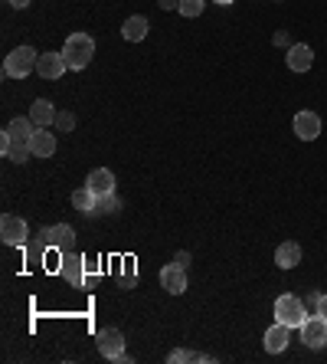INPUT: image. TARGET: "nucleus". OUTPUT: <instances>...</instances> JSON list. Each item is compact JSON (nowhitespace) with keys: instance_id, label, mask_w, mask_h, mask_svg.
Segmentation results:
<instances>
[{"instance_id":"1","label":"nucleus","mask_w":327,"mask_h":364,"mask_svg":"<svg viewBox=\"0 0 327 364\" xmlns=\"http://www.w3.org/2000/svg\"><path fill=\"white\" fill-rule=\"evenodd\" d=\"M62 56H66L69 69H85L95 56V40L89 33H72L66 40V46H62Z\"/></svg>"},{"instance_id":"2","label":"nucleus","mask_w":327,"mask_h":364,"mask_svg":"<svg viewBox=\"0 0 327 364\" xmlns=\"http://www.w3.org/2000/svg\"><path fill=\"white\" fill-rule=\"evenodd\" d=\"M36 60H40V53H36L33 46H17L13 53H7L4 73H7L10 79H26L36 69Z\"/></svg>"},{"instance_id":"3","label":"nucleus","mask_w":327,"mask_h":364,"mask_svg":"<svg viewBox=\"0 0 327 364\" xmlns=\"http://www.w3.org/2000/svg\"><path fill=\"white\" fill-rule=\"evenodd\" d=\"M308 318V309L298 296H278L275 299V322L288 325V328H301V322Z\"/></svg>"},{"instance_id":"4","label":"nucleus","mask_w":327,"mask_h":364,"mask_svg":"<svg viewBox=\"0 0 327 364\" xmlns=\"http://www.w3.org/2000/svg\"><path fill=\"white\" fill-rule=\"evenodd\" d=\"M0 240L7 246H26L30 240V227H26L23 217L17 213H4V220H0Z\"/></svg>"},{"instance_id":"5","label":"nucleus","mask_w":327,"mask_h":364,"mask_svg":"<svg viewBox=\"0 0 327 364\" xmlns=\"http://www.w3.org/2000/svg\"><path fill=\"white\" fill-rule=\"evenodd\" d=\"M99 351L109 361H128L125 355V331L121 328H99Z\"/></svg>"},{"instance_id":"6","label":"nucleus","mask_w":327,"mask_h":364,"mask_svg":"<svg viewBox=\"0 0 327 364\" xmlns=\"http://www.w3.org/2000/svg\"><path fill=\"white\" fill-rule=\"evenodd\" d=\"M301 341L304 348H324L327 345V318L324 315H308L301 322Z\"/></svg>"},{"instance_id":"7","label":"nucleus","mask_w":327,"mask_h":364,"mask_svg":"<svg viewBox=\"0 0 327 364\" xmlns=\"http://www.w3.org/2000/svg\"><path fill=\"white\" fill-rule=\"evenodd\" d=\"M85 256L82 253H62V259H59V276L66 282H72V286H85Z\"/></svg>"},{"instance_id":"8","label":"nucleus","mask_w":327,"mask_h":364,"mask_svg":"<svg viewBox=\"0 0 327 364\" xmlns=\"http://www.w3.org/2000/svg\"><path fill=\"white\" fill-rule=\"evenodd\" d=\"M40 240L46 243V250H72V243H76V230L69 227V223H56V227H50V230H43L40 233Z\"/></svg>"},{"instance_id":"9","label":"nucleus","mask_w":327,"mask_h":364,"mask_svg":"<svg viewBox=\"0 0 327 364\" xmlns=\"http://www.w3.org/2000/svg\"><path fill=\"white\" fill-rule=\"evenodd\" d=\"M66 56L62 53H40V60H36V73H40L43 79H62V73H66Z\"/></svg>"},{"instance_id":"10","label":"nucleus","mask_w":327,"mask_h":364,"mask_svg":"<svg viewBox=\"0 0 327 364\" xmlns=\"http://www.w3.org/2000/svg\"><path fill=\"white\" fill-rule=\"evenodd\" d=\"M294 135L301 141H314L321 135V115L318 112H298L294 115Z\"/></svg>"},{"instance_id":"11","label":"nucleus","mask_w":327,"mask_h":364,"mask_svg":"<svg viewBox=\"0 0 327 364\" xmlns=\"http://www.w3.org/2000/svg\"><path fill=\"white\" fill-rule=\"evenodd\" d=\"M160 286L167 289L170 296H180V292H187V269H180L177 263L164 266V269H160Z\"/></svg>"},{"instance_id":"12","label":"nucleus","mask_w":327,"mask_h":364,"mask_svg":"<svg viewBox=\"0 0 327 364\" xmlns=\"http://www.w3.org/2000/svg\"><path fill=\"white\" fill-rule=\"evenodd\" d=\"M288 69L292 73H308L311 63H314V50L311 46H304V43H294V46H288Z\"/></svg>"},{"instance_id":"13","label":"nucleus","mask_w":327,"mask_h":364,"mask_svg":"<svg viewBox=\"0 0 327 364\" xmlns=\"http://www.w3.org/2000/svg\"><path fill=\"white\" fill-rule=\"evenodd\" d=\"M288 341H292V328L282 322H275L269 331H265V351H269V355H282L288 348Z\"/></svg>"},{"instance_id":"14","label":"nucleus","mask_w":327,"mask_h":364,"mask_svg":"<svg viewBox=\"0 0 327 364\" xmlns=\"http://www.w3.org/2000/svg\"><path fill=\"white\" fill-rule=\"evenodd\" d=\"M30 148H33V158H52L56 154V135L50 128H36L33 138H30Z\"/></svg>"},{"instance_id":"15","label":"nucleus","mask_w":327,"mask_h":364,"mask_svg":"<svg viewBox=\"0 0 327 364\" xmlns=\"http://www.w3.org/2000/svg\"><path fill=\"white\" fill-rule=\"evenodd\" d=\"M85 187H92L95 194H115V174L109 168H95L89 171V178H85Z\"/></svg>"},{"instance_id":"16","label":"nucleus","mask_w":327,"mask_h":364,"mask_svg":"<svg viewBox=\"0 0 327 364\" xmlns=\"http://www.w3.org/2000/svg\"><path fill=\"white\" fill-rule=\"evenodd\" d=\"M36 132V122L26 115V119H13L7 122V128H4V138H13V141H30Z\"/></svg>"},{"instance_id":"17","label":"nucleus","mask_w":327,"mask_h":364,"mask_svg":"<svg viewBox=\"0 0 327 364\" xmlns=\"http://www.w3.org/2000/svg\"><path fill=\"white\" fill-rule=\"evenodd\" d=\"M298 263H301V246H298V243H292V240H288V243H282L275 250V266H278V269H294Z\"/></svg>"},{"instance_id":"18","label":"nucleus","mask_w":327,"mask_h":364,"mask_svg":"<svg viewBox=\"0 0 327 364\" xmlns=\"http://www.w3.org/2000/svg\"><path fill=\"white\" fill-rule=\"evenodd\" d=\"M56 115H59V112L52 109V102H46V99H36V102H33V109H30V119L36 122V128H50V125H56Z\"/></svg>"},{"instance_id":"19","label":"nucleus","mask_w":327,"mask_h":364,"mask_svg":"<svg viewBox=\"0 0 327 364\" xmlns=\"http://www.w3.org/2000/svg\"><path fill=\"white\" fill-rule=\"evenodd\" d=\"M148 30H151V23L135 14V17H128V20H125V26H121V36H125L128 43H141L144 36H148Z\"/></svg>"},{"instance_id":"20","label":"nucleus","mask_w":327,"mask_h":364,"mask_svg":"<svg viewBox=\"0 0 327 364\" xmlns=\"http://www.w3.org/2000/svg\"><path fill=\"white\" fill-rule=\"evenodd\" d=\"M4 158L23 164L26 158H33V148H30V141H13V138H4Z\"/></svg>"},{"instance_id":"21","label":"nucleus","mask_w":327,"mask_h":364,"mask_svg":"<svg viewBox=\"0 0 327 364\" xmlns=\"http://www.w3.org/2000/svg\"><path fill=\"white\" fill-rule=\"evenodd\" d=\"M95 203H99V194H95L92 187H79L76 194H72V207L82 210V213H89V217L95 213Z\"/></svg>"},{"instance_id":"22","label":"nucleus","mask_w":327,"mask_h":364,"mask_svg":"<svg viewBox=\"0 0 327 364\" xmlns=\"http://www.w3.org/2000/svg\"><path fill=\"white\" fill-rule=\"evenodd\" d=\"M121 210V200H118V194H101L99 203H95V213H115Z\"/></svg>"},{"instance_id":"23","label":"nucleus","mask_w":327,"mask_h":364,"mask_svg":"<svg viewBox=\"0 0 327 364\" xmlns=\"http://www.w3.org/2000/svg\"><path fill=\"white\" fill-rule=\"evenodd\" d=\"M177 10H180V17H200V14H203V0H180V7H177Z\"/></svg>"},{"instance_id":"24","label":"nucleus","mask_w":327,"mask_h":364,"mask_svg":"<svg viewBox=\"0 0 327 364\" xmlns=\"http://www.w3.org/2000/svg\"><path fill=\"white\" fill-rule=\"evenodd\" d=\"M167 361H210V355H193V351H184V348H177V351H170Z\"/></svg>"},{"instance_id":"25","label":"nucleus","mask_w":327,"mask_h":364,"mask_svg":"<svg viewBox=\"0 0 327 364\" xmlns=\"http://www.w3.org/2000/svg\"><path fill=\"white\" fill-rule=\"evenodd\" d=\"M72 125H76V115H72V112H59V115H56V128H59V132H72Z\"/></svg>"},{"instance_id":"26","label":"nucleus","mask_w":327,"mask_h":364,"mask_svg":"<svg viewBox=\"0 0 327 364\" xmlns=\"http://www.w3.org/2000/svg\"><path fill=\"white\" fill-rule=\"evenodd\" d=\"M304 309H308V315H318V302H321V292H308V296L301 299Z\"/></svg>"},{"instance_id":"27","label":"nucleus","mask_w":327,"mask_h":364,"mask_svg":"<svg viewBox=\"0 0 327 364\" xmlns=\"http://www.w3.org/2000/svg\"><path fill=\"white\" fill-rule=\"evenodd\" d=\"M121 276H125V286L128 289L135 286V259H125V269H121Z\"/></svg>"},{"instance_id":"28","label":"nucleus","mask_w":327,"mask_h":364,"mask_svg":"<svg viewBox=\"0 0 327 364\" xmlns=\"http://www.w3.org/2000/svg\"><path fill=\"white\" fill-rule=\"evenodd\" d=\"M174 263L180 266V269H187V266H190V253H187V250H180V253L174 256Z\"/></svg>"},{"instance_id":"29","label":"nucleus","mask_w":327,"mask_h":364,"mask_svg":"<svg viewBox=\"0 0 327 364\" xmlns=\"http://www.w3.org/2000/svg\"><path fill=\"white\" fill-rule=\"evenodd\" d=\"M157 4H160L164 10H177V7H180V0H157Z\"/></svg>"},{"instance_id":"30","label":"nucleus","mask_w":327,"mask_h":364,"mask_svg":"<svg viewBox=\"0 0 327 364\" xmlns=\"http://www.w3.org/2000/svg\"><path fill=\"white\" fill-rule=\"evenodd\" d=\"M10 7H17V10H23V7H30V4H33V0H7Z\"/></svg>"},{"instance_id":"31","label":"nucleus","mask_w":327,"mask_h":364,"mask_svg":"<svg viewBox=\"0 0 327 364\" xmlns=\"http://www.w3.org/2000/svg\"><path fill=\"white\" fill-rule=\"evenodd\" d=\"M318 315H324V318H327V296H321V302H318Z\"/></svg>"},{"instance_id":"32","label":"nucleus","mask_w":327,"mask_h":364,"mask_svg":"<svg viewBox=\"0 0 327 364\" xmlns=\"http://www.w3.org/2000/svg\"><path fill=\"white\" fill-rule=\"evenodd\" d=\"M213 4H223V7H226V4H233V0H213Z\"/></svg>"}]
</instances>
